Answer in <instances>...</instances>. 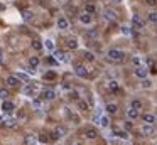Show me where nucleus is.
Segmentation results:
<instances>
[{"mask_svg": "<svg viewBox=\"0 0 157 145\" xmlns=\"http://www.w3.org/2000/svg\"><path fill=\"white\" fill-rule=\"evenodd\" d=\"M107 57H108L112 62H123L125 59V52L120 51V49H110L107 52Z\"/></svg>", "mask_w": 157, "mask_h": 145, "instance_id": "f257e3e1", "label": "nucleus"}, {"mask_svg": "<svg viewBox=\"0 0 157 145\" xmlns=\"http://www.w3.org/2000/svg\"><path fill=\"white\" fill-rule=\"evenodd\" d=\"M73 66H75V74H76L78 78H81V79H86V78L90 76L88 69L85 68V66H83L81 62H75Z\"/></svg>", "mask_w": 157, "mask_h": 145, "instance_id": "f03ea898", "label": "nucleus"}, {"mask_svg": "<svg viewBox=\"0 0 157 145\" xmlns=\"http://www.w3.org/2000/svg\"><path fill=\"white\" fill-rule=\"evenodd\" d=\"M130 27L134 29V30H142V29H144V21L140 19V15H137V14L132 15V21H130Z\"/></svg>", "mask_w": 157, "mask_h": 145, "instance_id": "7ed1b4c3", "label": "nucleus"}, {"mask_svg": "<svg viewBox=\"0 0 157 145\" xmlns=\"http://www.w3.org/2000/svg\"><path fill=\"white\" fill-rule=\"evenodd\" d=\"M41 100L42 101H53V100H56V91L54 90H44L41 93Z\"/></svg>", "mask_w": 157, "mask_h": 145, "instance_id": "20e7f679", "label": "nucleus"}, {"mask_svg": "<svg viewBox=\"0 0 157 145\" xmlns=\"http://www.w3.org/2000/svg\"><path fill=\"white\" fill-rule=\"evenodd\" d=\"M7 86L9 88H19L21 86V79L17 78V74H10L7 78Z\"/></svg>", "mask_w": 157, "mask_h": 145, "instance_id": "39448f33", "label": "nucleus"}, {"mask_svg": "<svg viewBox=\"0 0 157 145\" xmlns=\"http://www.w3.org/2000/svg\"><path fill=\"white\" fill-rule=\"evenodd\" d=\"M54 57L58 62H63V64L69 62V56L66 52H63V51H54Z\"/></svg>", "mask_w": 157, "mask_h": 145, "instance_id": "423d86ee", "label": "nucleus"}, {"mask_svg": "<svg viewBox=\"0 0 157 145\" xmlns=\"http://www.w3.org/2000/svg\"><path fill=\"white\" fill-rule=\"evenodd\" d=\"M2 110H4V113H7V115H10L12 111L15 110V105L10 101V100H4V103H2Z\"/></svg>", "mask_w": 157, "mask_h": 145, "instance_id": "0eeeda50", "label": "nucleus"}, {"mask_svg": "<svg viewBox=\"0 0 157 145\" xmlns=\"http://www.w3.org/2000/svg\"><path fill=\"white\" fill-rule=\"evenodd\" d=\"M156 133V128H154V125H150V123H145L142 127V135L144 137H152Z\"/></svg>", "mask_w": 157, "mask_h": 145, "instance_id": "6e6552de", "label": "nucleus"}, {"mask_svg": "<svg viewBox=\"0 0 157 145\" xmlns=\"http://www.w3.org/2000/svg\"><path fill=\"white\" fill-rule=\"evenodd\" d=\"M134 73H135V76H137V78L144 79V78H147V74H149V69L145 68V66H137Z\"/></svg>", "mask_w": 157, "mask_h": 145, "instance_id": "1a4fd4ad", "label": "nucleus"}, {"mask_svg": "<svg viewBox=\"0 0 157 145\" xmlns=\"http://www.w3.org/2000/svg\"><path fill=\"white\" fill-rule=\"evenodd\" d=\"M80 22H81L83 25H90V24L93 22V15L88 14V12H83V14L80 15Z\"/></svg>", "mask_w": 157, "mask_h": 145, "instance_id": "9d476101", "label": "nucleus"}, {"mask_svg": "<svg viewBox=\"0 0 157 145\" xmlns=\"http://www.w3.org/2000/svg\"><path fill=\"white\" fill-rule=\"evenodd\" d=\"M58 29H61V30L69 29V21L66 17H59V19H58Z\"/></svg>", "mask_w": 157, "mask_h": 145, "instance_id": "9b49d317", "label": "nucleus"}, {"mask_svg": "<svg viewBox=\"0 0 157 145\" xmlns=\"http://www.w3.org/2000/svg\"><path fill=\"white\" fill-rule=\"evenodd\" d=\"M139 117H140V111H139V110L132 108V106L127 110V118H130V120H137Z\"/></svg>", "mask_w": 157, "mask_h": 145, "instance_id": "f8f14e48", "label": "nucleus"}, {"mask_svg": "<svg viewBox=\"0 0 157 145\" xmlns=\"http://www.w3.org/2000/svg\"><path fill=\"white\" fill-rule=\"evenodd\" d=\"M103 15H105L108 21H112V22L117 21V12H115V10H112V8H107V10H103Z\"/></svg>", "mask_w": 157, "mask_h": 145, "instance_id": "ddd939ff", "label": "nucleus"}, {"mask_svg": "<svg viewBox=\"0 0 157 145\" xmlns=\"http://www.w3.org/2000/svg\"><path fill=\"white\" fill-rule=\"evenodd\" d=\"M4 125H5L7 128H15V127H17V118L7 117L5 120H4Z\"/></svg>", "mask_w": 157, "mask_h": 145, "instance_id": "4468645a", "label": "nucleus"}, {"mask_svg": "<svg viewBox=\"0 0 157 145\" xmlns=\"http://www.w3.org/2000/svg\"><path fill=\"white\" fill-rule=\"evenodd\" d=\"M85 137L90 138V140H95V138L98 137V132H96V128H86V130H85Z\"/></svg>", "mask_w": 157, "mask_h": 145, "instance_id": "2eb2a0df", "label": "nucleus"}, {"mask_svg": "<svg viewBox=\"0 0 157 145\" xmlns=\"http://www.w3.org/2000/svg\"><path fill=\"white\" fill-rule=\"evenodd\" d=\"M142 120H144V123L154 125V123H156V115H152V113H144V115H142Z\"/></svg>", "mask_w": 157, "mask_h": 145, "instance_id": "dca6fc26", "label": "nucleus"}, {"mask_svg": "<svg viewBox=\"0 0 157 145\" xmlns=\"http://www.w3.org/2000/svg\"><path fill=\"white\" fill-rule=\"evenodd\" d=\"M44 47L48 49L49 52H54V51H56V46H54V41H51V39H48V41H44Z\"/></svg>", "mask_w": 157, "mask_h": 145, "instance_id": "f3484780", "label": "nucleus"}, {"mask_svg": "<svg viewBox=\"0 0 157 145\" xmlns=\"http://www.w3.org/2000/svg\"><path fill=\"white\" fill-rule=\"evenodd\" d=\"M66 135V128L64 127H58L54 130V138H61V137H64Z\"/></svg>", "mask_w": 157, "mask_h": 145, "instance_id": "a211bd4d", "label": "nucleus"}, {"mask_svg": "<svg viewBox=\"0 0 157 145\" xmlns=\"http://www.w3.org/2000/svg\"><path fill=\"white\" fill-rule=\"evenodd\" d=\"M66 47L71 49V51L78 49V41H76V39H68V41H66Z\"/></svg>", "mask_w": 157, "mask_h": 145, "instance_id": "6ab92c4d", "label": "nucleus"}, {"mask_svg": "<svg viewBox=\"0 0 157 145\" xmlns=\"http://www.w3.org/2000/svg\"><path fill=\"white\" fill-rule=\"evenodd\" d=\"M22 93H24V95H27V96H34V93H36L34 86H32V84H27V86L22 90Z\"/></svg>", "mask_w": 157, "mask_h": 145, "instance_id": "aec40b11", "label": "nucleus"}, {"mask_svg": "<svg viewBox=\"0 0 157 145\" xmlns=\"http://www.w3.org/2000/svg\"><path fill=\"white\" fill-rule=\"evenodd\" d=\"M107 111H108V115H115L117 111H118V106L115 103H108L107 105Z\"/></svg>", "mask_w": 157, "mask_h": 145, "instance_id": "412c9836", "label": "nucleus"}, {"mask_svg": "<svg viewBox=\"0 0 157 145\" xmlns=\"http://www.w3.org/2000/svg\"><path fill=\"white\" fill-rule=\"evenodd\" d=\"M85 12H88V14L95 15V14H96V7H95V4H86V5H85Z\"/></svg>", "mask_w": 157, "mask_h": 145, "instance_id": "4be33fe9", "label": "nucleus"}, {"mask_svg": "<svg viewBox=\"0 0 157 145\" xmlns=\"http://www.w3.org/2000/svg\"><path fill=\"white\" fill-rule=\"evenodd\" d=\"M98 122H100V125H102L103 128H107V127H108V125H110V118L107 117V115H102V117H100V120H98Z\"/></svg>", "mask_w": 157, "mask_h": 145, "instance_id": "5701e85b", "label": "nucleus"}, {"mask_svg": "<svg viewBox=\"0 0 157 145\" xmlns=\"http://www.w3.org/2000/svg\"><path fill=\"white\" fill-rule=\"evenodd\" d=\"M29 66H31L32 69H36L37 66H39V57H37V56H32V57L29 59Z\"/></svg>", "mask_w": 157, "mask_h": 145, "instance_id": "b1692460", "label": "nucleus"}, {"mask_svg": "<svg viewBox=\"0 0 157 145\" xmlns=\"http://www.w3.org/2000/svg\"><path fill=\"white\" fill-rule=\"evenodd\" d=\"M130 106H132V108H135V110H142V101H140V100H132Z\"/></svg>", "mask_w": 157, "mask_h": 145, "instance_id": "393cba45", "label": "nucleus"}, {"mask_svg": "<svg viewBox=\"0 0 157 145\" xmlns=\"http://www.w3.org/2000/svg\"><path fill=\"white\" fill-rule=\"evenodd\" d=\"M9 96H10L9 90L7 88H2V90H0V100H9Z\"/></svg>", "mask_w": 157, "mask_h": 145, "instance_id": "a878e982", "label": "nucleus"}, {"mask_svg": "<svg viewBox=\"0 0 157 145\" xmlns=\"http://www.w3.org/2000/svg\"><path fill=\"white\" fill-rule=\"evenodd\" d=\"M36 142H37L36 135H27V137H26V144H27V145H34Z\"/></svg>", "mask_w": 157, "mask_h": 145, "instance_id": "bb28decb", "label": "nucleus"}, {"mask_svg": "<svg viewBox=\"0 0 157 145\" xmlns=\"http://www.w3.org/2000/svg\"><path fill=\"white\" fill-rule=\"evenodd\" d=\"M22 17H24V21H31L32 19V12L31 10H22Z\"/></svg>", "mask_w": 157, "mask_h": 145, "instance_id": "cd10ccee", "label": "nucleus"}, {"mask_svg": "<svg viewBox=\"0 0 157 145\" xmlns=\"http://www.w3.org/2000/svg\"><path fill=\"white\" fill-rule=\"evenodd\" d=\"M32 49H36V51H41V49H42V42L37 41V39H36V41H32Z\"/></svg>", "mask_w": 157, "mask_h": 145, "instance_id": "c85d7f7f", "label": "nucleus"}, {"mask_svg": "<svg viewBox=\"0 0 157 145\" xmlns=\"http://www.w3.org/2000/svg\"><path fill=\"white\" fill-rule=\"evenodd\" d=\"M108 88H110V91H118V83L113 79V81H110L108 83Z\"/></svg>", "mask_w": 157, "mask_h": 145, "instance_id": "c756f323", "label": "nucleus"}, {"mask_svg": "<svg viewBox=\"0 0 157 145\" xmlns=\"http://www.w3.org/2000/svg\"><path fill=\"white\" fill-rule=\"evenodd\" d=\"M78 108L81 111H88V103L86 101H78Z\"/></svg>", "mask_w": 157, "mask_h": 145, "instance_id": "7c9ffc66", "label": "nucleus"}, {"mask_svg": "<svg viewBox=\"0 0 157 145\" xmlns=\"http://www.w3.org/2000/svg\"><path fill=\"white\" fill-rule=\"evenodd\" d=\"M149 22L157 24V12H150V14H149Z\"/></svg>", "mask_w": 157, "mask_h": 145, "instance_id": "2f4dec72", "label": "nucleus"}, {"mask_svg": "<svg viewBox=\"0 0 157 145\" xmlns=\"http://www.w3.org/2000/svg\"><path fill=\"white\" fill-rule=\"evenodd\" d=\"M132 127H134V123H132V120H127V122H123V128L125 130H132Z\"/></svg>", "mask_w": 157, "mask_h": 145, "instance_id": "473e14b6", "label": "nucleus"}, {"mask_svg": "<svg viewBox=\"0 0 157 145\" xmlns=\"http://www.w3.org/2000/svg\"><path fill=\"white\" fill-rule=\"evenodd\" d=\"M32 106H34L36 110H41V108H42V103H41V100H34V101H32Z\"/></svg>", "mask_w": 157, "mask_h": 145, "instance_id": "72a5a7b5", "label": "nucleus"}, {"mask_svg": "<svg viewBox=\"0 0 157 145\" xmlns=\"http://www.w3.org/2000/svg\"><path fill=\"white\" fill-rule=\"evenodd\" d=\"M17 78H19L21 81H29V76L26 73H17Z\"/></svg>", "mask_w": 157, "mask_h": 145, "instance_id": "f704fd0d", "label": "nucleus"}, {"mask_svg": "<svg viewBox=\"0 0 157 145\" xmlns=\"http://www.w3.org/2000/svg\"><path fill=\"white\" fill-rule=\"evenodd\" d=\"M44 78H46V79H56V73L54 71H49V73L44 74Z\"/></svg>", "mask_w": 157, "mask_h": 145, "instance_id": "c9c22d12", "label": "nucleus"}, {"mask_svg": "<svg viewBox=\"0 0 157 145\" xmlns=\"http://www.w3.org/2000/svg\"><path fill=\"white\" fill-rule=\"evenodd\" d=\"M142 86H144V88H150V86H152V81L147 79V78H144V79H142Z\"/></svg>", "mask_w": 157, "mask_h": 145, "instance_id": "e433bc0d", "label": "nucleus"}, {"mask_svg": "<svg viewBox=\"0 0 157 145\" xmlns=\"http://www.w3.org/2000/svg\"><path fill=\"white\" fill-rule=\"evenodd\" d=\"M88 37H96V35H98V30H96V29H91V30H88Z\"/></svg>", "mask_w": 157, "mask_h": 145, "instance_id": "4c0bfd02", "label": "nucleus"}, {"mask_svg": "<svg viewBox=\"0 0 157 145\" xmlns=\"http://www.w3.org/2000/svg\"><path fill=\"white\" fill-rule=\"evenodd\" d=\"M85 59L86 61H95V56L91 54V52H85Z\"/></svg>", "mask_w": 157, "mask_h": 145, "instance_id": "58836bf2", "label": "nucleus"}, {"mask_svg": "<svg viewBox=\"0 0 157 145\" xmlns=\"http://www.w3.org/2000/svg\"><path fill=\"white\" fill-rule=\"evenodd\" d=\"M117 135H118V137L120 138H127V130H123V132H115Z\"/></svg>", "mask_w": 157, "mask_h": 145, "instance_id": "ea45409f", "label": "nucleus"}, {"mask_svg": "<svg viewBox=\"0 0 157 145\" xmlns=\"http://www.w3.org/2000/svg\"><path fill=\"white\" fill-rule=\"evenodd\" d=\"M17 118H22V120H24V118H26V111H24V110H21L19 113H17Z\"/></svg>", "mask_w": 157, "mask_h": 145, "instance_id": "a19ab883", "label": "nucleus"}, {"mask_svg": "<svg viewBox=\"0 0 157 145\" xmlns=\"http://www.w3.org/2000/svg\"><path fill=\"white\" fill-rule=\"evenodd\" d=\"M123 29V34H127V35H129V34H132V27H122Z\"/></svg>", "mask_w": 157, "mask_h": 145, "instance_id": "79ce46f5", "label": "nucleus"}, {"mask_svg": "<svg viewBox=\"0 0 157 145\" xmlns=\"http://www.w3.org/2000/svg\"><path fill=\"white\" fill-rule=\"evenodd\" d=\"M69 145H81V142H80V140H76V138H73V140L69 142Z\"/></svg>", "mask_w": 157, "mask_h": 145, "instance_id": "37998d69", "label": "nucleus"}, {"mask_svg": "<svg viewBox=\"0 0 157 145\" xmlns=\"http://www.w3.org/2000/svg\"><path fill=\"white\" fill-rule=\"evenodd\" d=\"M147 4H149V5H156L157 0H147Z\"/></svg>", "mask_w": 157, "mask_h": 145, "instance_id": "c03bdc74", "label": "nucleus"}, {"mask_svg": "<svg viewBox=\"0 0 157 145\" xmlns=\"http://www.w3.org/2000/svg\"><path fill=\"white\" fill-rule=\"evenodd\" d=\"M134 64H140V59H139V57H134Z\"/></svg>", "mask_w": 157, "mask_h": 145, "instance_id": "a18cd8bd", "label": "nucleus"}, {"mask_svg": "<svg viewBox=\"0 0 157 145\" xmlns=\"http://www.w3.org/2000/svg\"><path fill=\"white\" fill-rule=\"evenodd\" d=\"M4 61V56H2V51H0V62Z\"/></svg>", "mask_w": 157, "mask_h": 145, "instance_id": "49530a36", "label": "nucleus"}, {"mask_svg": "<svg viewBox=\"0 0 157 145\" xmlns=\"http://www.w3.org/2000/svg\"><path fill=\"white\" fill-rule=\"evenodd\" d=\"M156 123H157V115H156Z\"/></svg>", "mask_w": 157, "mask_h": 145, "instance_id": "de8ad7c7", "label": "nucleus"}, {"mask_svg": "<svg viewBox=\"0 0 157 145\" xmlns=\"http://www.w3.org/2000/svg\"><path fill=\"white\" fill-rule=\"evenodd\" d=\"M156 133H157V130H156Z\"/></svg>", "mask_w": 157, "mask_h": 145, "instance_id": "09e8293b", "label": "nucleus"}, {"mask_svg": "<svg viewBox=\"0 0 157 145\" xmlns=\"http://www.w3.org/2000/svg\"><path fill=\"white\" fill-rule=\"evenodd\" d=\"M156 145H157V144H156Z\"/></svg>", "mask_w": 157, "mask_h": 145, "instance_id": "8fccbe9b", "label": "nucleus"}]
</instances>
